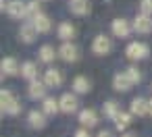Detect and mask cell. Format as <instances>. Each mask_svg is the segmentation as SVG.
<instances>
[{"instance_id":"cell-25","label":"cell","mask_w":152,"mask_h":137,"mask_svg":"<svg viewBox=\"0 0 152 137\" xmlns=\"http://www.w3.org/2000/svg\"><path fill=\"white\" fill-rule=\"evenodd\" d=\"M102 112H104V116H108V118H115V116L121 112V108H119V104H117V102L108 100V102L102 106Z\"/></svg>"},{"instance_id":"cell-16","label":"cell","mask_w":152,"mask_h":137,"mask_svg":"<svg viewBox=\"0 0 152 137\" xmlns=\"http://www.w3.org/2000/svg\"><path fill=\"white\" fill-rule=\"evenodd\" d=\"M79 123H81L83 127H96V125H98V114H96V110H92V108L81 110V112H79Z\"/></svg>"},{"instance_id":"cell-2","label":"cell","mask_w":152,"mask_h":137,"mask_svg":"<svg viewBox=\"0 0 152 137\" xmlns=\"http://www.w3.org/2000/svg\"><path fill=\"white\" fill-rule=\"evenodd\" d=\"M125 54H127L129 60H144V58L150 54V48H148V44H144V42H131V44L125 48Z\"/></svg>"},{"instance_id":"cell-1","label":"cell","mask_w":152,"mask_h":137,"mask_svg":"<svg viewBox=\"0 0 152 137\" xmlns=\"http://www.w3.org/2000/svg\"><path fill=\"white\" fill-rule=\"evenodd\" d=\"M0 104H2V112H4V114H11V116L19 114L21 108H23L21 102L15 98V94L9 91V89H2V91H0Z\"/></svg>"},{"instance_id":"cell-27","label":"cell","mask_w":152,"mask_h":137,"mask_svg":"<svg viewBox=\"0 0 152 137\" xmlns=\"http://www.w3.org/2000/svg\"><path fill=\"white\" fill-rule=\"evenodd\" d=\"M125 73L129 75V79H131L133 83H140V81H142V73H140V71H137L135 67H129V69H127Z\"/></svg>"},{"instance_id":"cell-31","label":"cell","mask_w":152,"mask_h":137,"mask_svg":"<svg viewBox=\"0 0 152 137\" xmlns=\"http://www.w3.org/2000/svg\"><path fill=\"white\" fill-rule=\"evenodd\" d=\"M148 110H150V116H152V100H148Z\"/></svg>"},{"instance_id":"cell-26","label":"cell","mask_w":152,"mask_h":137,"mask_svg":"<svg viewBox=\"0 0 152 137\" xmlns=\"http://www.w3.org/2000/svg\"><path fill=\"white\" fill-rule=\"evenodd\" d=\"M40 11V4H38V0H31V2H27V19H34Z\"/></svg>"},{"instance_id":"cell-6","label":"cell","mask_w":152,"mask_h":137,"mask_svg":"<svg viewBox=\"0 0 152 137\" xmlns=\"http://www.w3.org/2000/svg\"><path fill=\"white\" fill-rule=\"evenodd\" d=\"M46 89H48V85H46L44 81H38V79H34V81H29L27 96H29L31 100H44V98H46Z\"/></svg>"},{"instance_id":"cell-5","label":"cell","mask_w":152,"mask_h":137,"mask_svg":"<svg viewBox=\"0 0 152 137\" xmlns=\"http://www.w3.org/2000/svg\"><path fill=\"white\" fill-rule=\"evenodd\" d=\"M58 56L65 60V62H75L79 60V48L71 42H65L61 48H58Z\"/></svg>"},{"instance_id":"cell-3","label":"cell","mask_w":152,"mask_h":137,"mask_svg":"<svg viewBox=\"0 0 152 137\" xmlns=\"http://www.w3.org/2000/svg\"><path fill=\"white\" fill-rule=\"evenodd\" d=\"M4 11L13 19H25L27 17V2H23V0H11V2H7Z\"/></svg>"},{"instance_id":"cell-19","label":"cell","mask_w":152,"mask_h":137,"mask_svg":"<svg viewBox=\"0 0 152 137\" xmlns=\"http://www.w3.org/2000/svg\"><path fill=\"white\" fill-rule=\"evenodd\" d=\"M56 33H58V38H61L63 42H69V40H73V38H75V27H73L69 21H63V23L58 25Z\"/></svg>"},{"instance_id":"cell-29","label":"cell","mask_w":152,"mask_h":137,"mask_svg":"<svg viewBox=\"0 0 152 137\" xmlns=\"http://www.w3.org/2000/svg\"><path fill=\"white\" fill-rule=\"evenodd\" d=\"M88 129H90V127H88ZM88 129H79L75 135H77V137H86V135H90V133H88Z\"/></svg>"},{"instance_id":"cell-4","label":"cell","mask_w":152,"mask_h":137,"mask_svg":"<svg viewBox=\"0 0 152 137\" xmlns=\"http://www.w3.org/2000/svg\"><path fill=\"white\" fill-rule=\"evenodd\" d=\"M110 50H113V42H110V38H106V36H96V38H94V42H92V52H94V54H98V56H106Z\"/></svg>"},{"instance_id":"cell-15","label":"cell","mask_w":152,"mask_h":137,"mask_svg":"<svg viewBox=\"0 0 152 137\" xmlns=\"http://www.w3.org/2000/svg\"><path fill=\"white\" fill-rule=\"evenodd\" d=\"M131 114H135V116H146V114H150V110H148V100H144V98H133V100H131Z\"/></svg>"},{"instance_id":"cell-17","label":"cell","mask_w":152,"mask_h":137,"mask_svg":"<svg viewBox=\"0 0 152 137\" xmlns=\"http://www.w3.org/2000/svg\"><path fill=\"white\" fill-rule=\"evenodd\" d=\"M27 118H29V127H31V129H44V127H46V112H44V110H42V112L31 110Z\"/></svg>"},{"instance_id":"cell-8","label":"cell","mask_w":152,"mask_h":137,"mask_svg":"<svg viewBox=\"0 0 152 137\" xmlns=\"http://www.w3.org/2000/svg\"><path fill=\"white\" fill-rule=\"evenodd\" d=\"M152 15H146V13H142V15H137L135 19H133V29L137 31V33H150L152 31V19H150Z\"/></svg>"},{"instance_id":"cell-21","label":"cell","mask_w":152,"mask_h":137,"mask_svg":"<svg viewBox=\"0 0 152 137\" xmlns=\"http://www.w3.org/2000/svg\"><path fill=\"white\" fill-rule=\"evenodd\" d=\"M21 77H25L27 81L38 79V67H36V62H23L21 65Z\"/></svg>"},{"instance_id":"cell-13","label":"cell","mask_w":152,"mask_h":137,"mask_svg":"<svg viewBox=\"0 0 152 137\" xmlns=\"http://www.w3.org/2000/svg\"><path fill=\"white\" fill-rule=\"evenodd\" d=\"M31 21H34V25H36V29H38L40 33H48V31L52 29V21H50V17L44 15V13H38Z\"/></svg>"},{"instance_id":"cell-18","label":"cell","mask_w":152,"mask_h":137,"mask_svg":"<svg viewBox=\"0 0 152 137\" xmlns=\"http://www.w3.org/2000/svg\"><path fill=\"white\" fill-rule=\"evenodd\" d=\"M0 69H2V75H9V77H11V75H17V73L21 71L19 62H17L15 58H11V56L0 62Z\"/></svg>"},{"instance_id":"cell-10","label":"cell","mask_w":152,"mask_h":137,"mask_svg":"<svg viewBox=\"0 0 152 137\" xmlns=\"http://www.w3.org/2000/svg\"><path fill=\"white\" fill-rule=\"evenodd\" d=\"M110 31H113L115 38H127L129 31H131V27H129V23L125 19H115L110 23Z\"/></svg>"},{"instance_id":"cell-7","label":"cell","mask_w":152,"mask_h":137,"mask_svg":"<svg viewBox=\"0 0 152 137\" xmlns=\"http://www.w3.org/2000/svg\"><path fill=\"white\" fill-rule=\"evenodd\" d=\"M61 110L65 112V114H73L77 108H79V100H77V96L75 94H65V96H61Z\"/></svg>"},{"instance_id":"cell-12","label":"cell","mask_w":152,"mask_h":137,"mask_svg":"<svg viewBox=\"0 0 152 137\" xmlns=\"http://www.w3.org/2000/svg\"><path fill=\"white\" fill-rule=\"evenodd\" d=\"M90 0H71L69 2V11L73 13V15H77V17H83V15H88L90 13Z\"/></svg>"},{"instance_id":"cell-24","label":"cell","mask_w":152,"mask_h":137,"mask_svg":"<svg viewBox=\"0 0 152 137\" xmlns=\"http://www.w3.org/2000/svg\"><path fill=\"white\" fill-rule=\"evenodd\" d=\"M42 110L46 114H56L61 110V102L54 100V98H44V104H42Z\"/></svg>"},{"instance_id":"cell-22","label":"cell","mask_w":152,"mask_h":137,"mask_svg":"<svg viewBox=\"0 0 152 137\" xmlns=\"http://www.w3.org/2000/svg\"><path fill=\"white\" fill-rule=\"evenodd\" d=\"M113 120H115L117 131H125V129L131 125V114H127V112H123V110H121V112H119V114H117Z\"/></svg>"},{"instance_id":"cell-23","label":"cell","mask_w":152,"mask_h":137,"mask_svg":"<svg viewBox=\"0 0 152 137\" xmlns=\"http://www.w3.org/2000/svg\"><path fill=\"white\" fill-rule=\"evenodd\" d=\"M54 58H56V52H54V48H52L50 44H44V46L40 48V60L48 65V62H52Z\"/></svg>"},{"instance_id":"cell-28","label":"cell","mask_w":152,"mask_h":137,"mask_svg":"<svg viewBox=\"0 0 152 137\" xmlns=\"http://www.w3.org/2000/svg\"><path fill=\"white\" fill-rule=\"evenodd\" d=\"M140 11L146 15H152V0H140Z\"/></svg>"},{"instance_id":"cell-9","label":"cell","mask_w":152,"mask_h":137,"mask_svg":"<svg viewBox=\"0 0 152 137\" xmlns=\"http://www.w3.org/2000/svg\"><path fill=\"white\" fill-rule=\"evenodd\" d=\"M38 29H36V25H34V21H29V23H23L21 25V29H19V38L25 42V44H31L36 38H38Z\"/></svg>"},{"instance_id":"cell-32","label":"cell","mask_w":152,"mask_h":137,"mask_svg":"<svg viewBox=\"0 0 152 137\" xmlns=\"http://www.w3.org/2000/svg\"><path fill=\"white\" fill-rule=\"evenodd\" d=\"M42 2H46V0H42Z\"/></svg>"},{"instance_id":"cell-11","label":"cell","mask_w":152,"mask_h":137,"mask_svg":"<svg viewBox=\"0 0 152 137\" xmlns=\"http://www.w3.org/2000/svg\"><path fill=\"white\" fill-rule=\"evenodd\" d=\"M133 85H135V83L129 79L127 73H119V75H115V79H113V87H115L117 91H129Z\"/></svg>"},{"instance_id":"cell-14","label":"cell","mask_w":152,"mask_h":137,"mask_svg":"<svg viewBox=\"0 0 152 137\" xmlns=\"http://www.w3.org/2000/svg\"><path fill=\"white\" fill-rule=\"evenodd\" d=\"M44 83H46L48 87H58V85L63 83L61 71H58V69H46V71H44Z\"/></svg>"},{"instance_id":"cell-20","label":"cell","mask_w":152,"mask_h":137,"mask_svg":"<svg viewBox=\"0 0 152 137\" xmlns=\"http://www.w3.org/2000/svg\"><path fill=\"white\" fill-rule=\"evenodd\" d=\"M90 89H92V85H90L88 77L77 75V77L73 79V91H75V94H88Z\"/></svg>"},{"instance_id":"cell-30","label":"cell","mask_w":152,"mask_h":137,"mask_svg":"<svg viewBox=\"0 0 152 137\" xmlns=\"http://www.w3.org/2000/svg\"><path fill=\"white\" fill-rule=\"evenodd\" d=\"M98 135H100V137H108V135H110V131H100Z\"/></svg>"}]
</instances>
